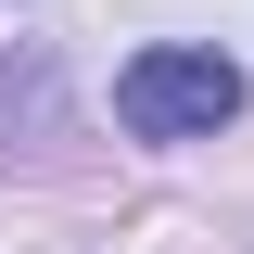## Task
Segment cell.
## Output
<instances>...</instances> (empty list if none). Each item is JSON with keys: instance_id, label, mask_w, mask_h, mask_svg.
Masks as SVG:
<instances>
[{"instance_id": "cell-1", "label": "cell", "mask_w": 254, "mask_h": 254, "mask_svg": "<svg viewBox=\"0 0 254 254\" xmlns=\"http://www.w3.org/2000/svg\"><path fill=\"white\" fill-rule=\"evenodd\" d=\"M115 115L140 127V140H216V127L242 115V64L229 51H140L115 76Z\"/></svg>"}]
</instances>
